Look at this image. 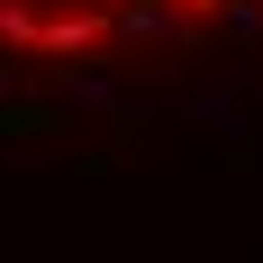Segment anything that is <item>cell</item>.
<instances>
[{
    "label": "cell",
    "mask_w": 263,
    "mask_h": 263,
    "mask_svg": "<svg viewBox=\"0 0 263 263\" xmlns=\"http://www.w3.org/2000/svg\"><path fill=\"white\" fill-rule=\"evenodd\" d=\"M263 36V0H0V64L54 73H145Z\"/></svg>",
    "instance_id": "cell-1"
}]
</instances>
